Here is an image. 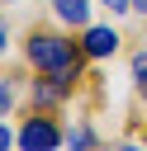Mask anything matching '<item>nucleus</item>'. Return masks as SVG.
<instances>
[{"label": "nucleus", "instance_id": "f8f14e48", "mask_svg": "<svg viewBox=\"0 0 147 151\" xmlns=\"http://www.w3.org/2000/svg\"><path fill=\"white\" fill-rule=\"evenodd\" d=\"M133 14H147V0H133Z\"/></svg>", "mask_w": 147, "mask_h": 151}, {"label": "nucleus", "instance_id": "9b49d317", "mask_svg": "<svg viewBox=\"0 0 147 151\" xmlns=\"http://www.w3.org/2000/svg\"><path fill=\"white\" fill-rule=\"evenodd\" d=\"M5 47H9V28L0 24V57H5Z\"/></svg>", "mask_w": 147, "mask_h": 151}, {"label": "nucleus", "instance_id": "39448f33", "mask_svg": "<svg viewBox=\"0 0 147 151\" xmlns=\"http://www.w3.org/2000/svg\"><path fill=\"white\" fill-rule=\"evenodd\" d=\"M52 14L62 28H85L90 24V0H52Z\"/></svg>", "mask_w": 147, "mask_h": 151}, {"label": "nucleus", "instance_id": "423d86ee", "mask_svg": "<svg viewBox=\"0 0 147 151\" xmlns=\"http://www.w3.org/2000/svg\"><path fill=\"white\" fill-rule=\"evenodd\" d=\"M95 142H100V137H95L85 123H71V127H66V146H95Z\"/></svg>", "mask_w": 147, "mask_h": 151}, {"label": "nucleus", "instance_id": "7ed1b4c3", "mask_svg": "<svg viewBox=\"0 0 147 151\" xmlns=\"http://www.w3.org/2000/svg\"><path fill=\"white\" fill-rule=\"evenodd\" d=\"M14 137H19L24 151H33V146H66V127H57L47 113H28Z\"/></svg>", "mask_w": 147, "mask_h": 151}, {"label": "nucleus", "instance_id": "ddd939ff", "mask_svg": "<svg viewBox=\"0 0 147 151\" xmlns=\"http://www.w3.org/2000/svg\"><path fill=\"white\" fill-rule=\"evenodd\" d=\"M5 5H19V0H5Z\"/></svg>", "mask_w": 147, "mask_h": 151}, {"label": "nucleus", "instance_id": "1a4fd4ad", "mask_svg": "<svg viewBox=\"0 0 147 151\" xmlns=\"http://www.w3.org/2000/svg\"><path fill=\"white\" fill-rule=\"evenodd\" d=\"M100 5H104L109 14H128V9H133V0H100Z\"/></svg>", "mask_w": 147, "mask_h": 151}, {"label": "nucleus", "instance_id": "f03ea898", "mask_svg": "<svg viewBox=\"0 0 147 151\" xmlns=\"http://www.w3.org/2000/svg\"><path fill=\"white\" fill-rule=\"evenodd\" d=\"M76 85H81V66H71V71H43V80L28 85V104L33 109H57V104H66L76 94Z\"/></svg>", "mask_w": 147, "mask_h": 151}, {"label": "nucleus", "instance_id": "9d476101", "mask_svg": "<svg viewBox=\"0 0 147 151\" xmlns=\"http://www.w3.org/2000/svg\"><path fill=\"white\" fill-rule=\"evenodd\" d=\"M0 146H19V137H14V132H9L5 123H0Z\"/></svg>", "mask_w": 147, "mask_h": 151}, {"label": "nucleus", "instance_id": "20e7f679", "mask_svg": "<svg viewBox=\"0 0 147 151\" xmlns=\"http://www.w3.org/2000/svg\"><path fill=\"white\" fill-rule=\"evenodd\" d=\"M119 42H123V38H119V28H114V24H85V28H81V52H85L90 61L114 57V52H119Z\"/></svg>", "mask_w": 147, "mask_h": 151}, {"label": "nucleus", "instance_id": "6e6552de", "mask_svg": "<svg viewBox=\"0 0 147 151\" xmlns=\"http://www.w3.org/2000/svg\"><path fill=\"white\" fill-rule=\"evenodd\" d=\"M9 109H14V85H9V80H0V118H5Z\"/></svg>", "mask_w": 147, "mask_h": 151}, {"label": "nucleus", "instance_id": "f257e3e1", "mask_svg": "<svg viewBox=\"0 0 147 151\" xmlns=\"http://www.w3.org/2000/svg\"><path fill=\"white\" fill-rule=\"evenodd\" d=\"M81 42H71V33H57V28H33L28 42H24V61L43 76V71H71L81 66Z\"/></svg>", "mask_w": 147, "mask_h": 151}, {"label": "nucleus", "instance_id": "0eeeda50", "mask_svg": "<svg viewBox=\"0 0 147 151\" xmlns=\"http://www.w3.org/2000/svg\"><path fill=\"white\" fill-rule=\"evenodd\" d=\"M133 80H138V90L147 94V47H142V52H133Z\"/></svg>", "mask_w": 147, "mask_h": 151}]
</instances>
